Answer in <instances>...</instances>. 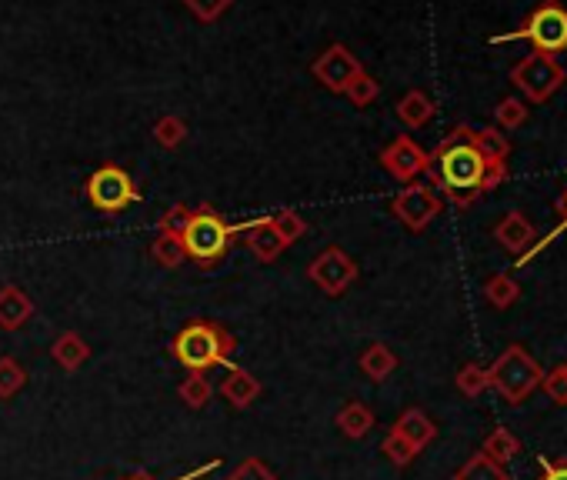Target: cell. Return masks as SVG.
I'll return each mask as SVG.
<instances>
[{
	"label": "cell",
	"instance_id": "obj_3",
	"mask_svg": "<svg viewBox=\"0 0 567 480\" xmlns=\"http://www.w3.org/2000/svg\"><path fill=\"white\" fill-rule=\"evenodd\" d=\"M507 40H531L541 54H561L567 50V7L561 0H544L517 30L494 37V44H507Z\"/></svg>",
	"mask_w": 567,
	"mask_h": 480
},
{
	"label": "cell",
	"instance_id": "obj_19",
	"mask_svg": "<svg viewBox=\"0 0 567 480\" xmlns=\"http://www.w3.org/2000/svg\"><path fill=\"white\" fill-rule=\"evenodd\" d=\"M401 437L411 440L414 447H421V444H427V440L434 437V427H431V420H427L424 414L411 410V414L401 420Z\"/></svg>",
	"mask_w": 567,
	"mask_h": 480
},
{
	"label": "cell",
	"instance_id": "obj_5",
	"mask_svg": "<svg viewBox=\"0 0 567 480\" xmlns=\"http://www.w3.org/2000/svg\"><path fill=\"white\" fill-rule=\"evenodd\" d=\"M227 244H231V230L217 214H197L187 220L184 227V250L201 264H214L217 257L224 254Z\"/></svg>",
	"mask_w": 567,
	"mask_h": 480
},
{
	"label": "cell",
	"instance_id": "obj_6",
	"mask_svg": "<svg viewBox=\"0 0 567 480\" xmlns=\"http://www.w3.org/2000/svg\"><path fill=\"white\" fill-rule=\"evenodd\" d=\"M87 194H91L94 207H101V210H121L124 204H131V200H134V187H131V180H127L124 170L101 167V170H97V174L91 177V184H87Z\"/></svg>",
	"mask_w": 567,
	"mask_h": 480
},
{
	"label": "cell",
	"instance_id": "obj_9",
	"mask_svg": "<svg viewBox=\"0 0 567 480\" xmlns=\"http://www.w3.org/2000/svg\"><path fill=\"white\" fill-rule=\"evenodd\" d=\"M177 357H181L187 367H207L221 357V340H217L214 330L191 327L177 337Z\"/></svg>",
	"mask_w": 567,
	"mask_h": 480
},
{
	"label": "cell",
	"instance_id": "obj_17",
	"mask_svg": "<svg viewBox=\"0 0 567 480\" xmlns=\"http://www.w3.org/2000/svg\"><path fill=\"white\" fill-rule=\"evenodd\" d=\"M541 390H544V397L551 400V404H557V407H567V364L544 370V377H541Z\"/></svg>",
	"mask_w": 567,
	"mask_h": 480
},
{
	"label": "cell",
	"instance_id": "obj_7",
	"mask_svg": "<svg viewBox=\"0 0 567 480\" xmlns=\"http://www.w3.org/2000/svg\"><path fill=\"white\" fill-rule=\"evenodd\" d=\"M394 214L401 217L407 227L424 230L437 214H441V200H437L431 187L417 184V187H407L404 194L394 200Z\"/></svg>",
	"mask_w": 567,
	"mask_h": 480
},
{
	"label": "cell",
	"instance_id": "obj_11",
	"mask_svg": "<svg viewBox=\"0 0 567 480\" xmlns=\"http://www.w3.org/2000/svg\"><path fill=\"white\" fill-rule=\"evenodd\" d=\"M494 240L507 250V254L521 257L524 250L537 240V230H534L531 220L521 214V210H511V214H504L501 224L494 227Z\"/></svg>",
	"mask_w": 567,
	"mask_h": 480
},
{
	"label": "cell",
	"instance_id": "obj_4",
	"mask_svg": "<svg viewBox=\"0 0 567 480\" xmlns=\"http://www.w3.org/2000/svg\"><path fill=\"white\" fill-rule=\"evenodd\" d=\"M564 67L557 64L554 54H541V50H534V54H527L524 60H517L511 67V84L521 90V94L531 100V104H544V100H551L557 90L564 87Z\"/></svg>",
	"mask_w": 567,
	"mask_h": 480
},
{
	"label": "cell",
	"instance_id": "obj_25",
	"mask_svg": "<svg viewBox=\"0 0 567 480\" xmlns=\"http://www.w3.org/2000/svg\"><path fill=\"white\" fill-rule=\"evenodd\" d=\"M557 214H561V224H557V227H561V234H564V230H567V187H564L561 200H557Z\"/></svg>",
	"mask_w": 567,
	"mask_h": 480
},
{
	"label": "cell",
	"instance_id": "obj_16",
	"mask_svg": "<svg viewBox=\"0 0 567 480\" xmlns=\"http://www.w3.org/2000/svg\"><path fill=\"white\" fill-rule=\"evenodd\" d=\"M484 294L497 310H504V307H511L517 297H521V284H517L511 274H494L484 284Z\"/></svg>",
	"mask_w": 567,
	"mask_h": 480
},
{
	"label": "cell",
	"instance_id": "obj_14",
	"mask_svg": "<svg viewBox=\"0 0 567 480\" xmlns=\"http://www.w3.org/2000/svg\"><path fill=\"white\" fill-rule=\"evenodd\" d=\"M471 140H474V147L481 150L484 160H507V154H511V140H507L497 127L474 130Z\"/></svg>",
	"mask_w": 567,
	"mask_h": 480
},
{
	"label": "cell",
	"instance_id": "obj_22",
	"mask_svg": "<svg viewBox=\"0 0 567 480\" xmlns=\"http://www.w3.org/2000/svg\"><path fill=\"white\" fill-rule=\"evenodd\" d=\"M227 4H231V0H187V7L201 20H214L217 14H224Z\"/></svg>",
	"mask_w": 567,
	"mask_h": 480
},
{
	"label": "cell",
	"instance_id": "obj_15",
	"mask_svg": "<svg viewBox=\"0 0 567 480\" xmlns=\"http://www.w3.org/2000/svg\"><path fill=\"white\" fill-rule=\"evenodd\" d=\"M454 480H511V474H507V467L494 464L491 457L474 454L461 470H457V477H454Z\"/></svg>",
	"mask_w": 567,
	"mask_h": 480
},
{
	"label": "cell",
	"instance_id": "obj_1",
	"mask_svg": "<svg viewBox=\"0 0 567 480\" xmlns=\"http://www.w3.org/2000/svg\"><path fill=\"white\" fill-rule=\"evenodd\" d=\"M471 127H457L431 157V177L437 187H444V194L454 204H474L477 197L487 190V164L491 160L481 157V150L474 147Z\"/></svg>",
	"mask_w": 567,
	"mask_h": 480
},
{
	"label": "cell",
	"instance_id": "obj_18",
	"mask_svg": "<svg viewBox=\"0 0 567 480\" xmlns=\"http://www.w3.org/2000/svg\"><path fill=\"white\" fill-rule=\"evenodd\" d=\"M494 117H497V124H501L504 130H517V127L527 124V107H524V100L504 97L501 104L494 107Z\"/></svg>",
	"mask_w": 567,
	"mask_h": 480
},
{
	"label": "cell",
	"instance_id": "obj_20",
	"mask_svg": "<svg viewBox=\"0 0 567 480\" xmlns=\"http://www.w3.org/2000/svg\"><path fill=\"white\" fill-rule=\"evenodd\" d=\"M457 387L474 397V394H481V390L491 387V380H487V370L481 364H467L461 374H457Z\"/></svg>",
	"mask_w": 567,
	"mask_h": 480
},
{
	"label": "cell",
	"instance_id": "obj_2",
	"mask_svg": "<svg viewBox=\"0 0 567 480\" xmlns=\"http://www.w3.org/2000/svg\"><path fill=\"white\" fill-rule=\"evenodd\" d=\"M541 377H544L541 364H537L521 344H511L487 367V380H491V387L507 404H524V400L541 387Z\"/></svg>",
	"mask_w": 567,
	"mask_h": 480
},
{
	"label": "cell",
	"instance_id": "obj_23",
	"mask_svg": "<svg viewBox=\"0 0 567 480\" xmlns=\"http://www.w3.org/2000/svg\"><path fill=\"white\" fill-rule=\"evenodd\" d=\"M537 480H567V457H541V474Z\"/></svg>",
	"mask_w": 567,
	"mask_h": 480
},
{
	"label": "cell",
	"instance_id": "obj_8",
	"mask_svg": "<svg viewBox=\"0 0 567 480\" xmlns=\"http://www.w3.org/2000/svg\"><path fill=\"white\" fill-rule=\"evenodd\" d=\"M314 74H317V80H321V84H327L331 90H347V84H351V80L361 74V64H357V57L347 47L334 44L314 64Z\"/></svg>",
	"mask_w": 567,
	"mask_h": 480
},
{
	"label": "cell",
	"instance_id": "obj_13",
	"mask_svg": "<svg viewBox=\"0 0 567 480\" xmlns=\"http://www.w3.org/2000/svg\"><path fill=\"white\" fill-rule=\"evenodd\" d=\"M397 117L404 120V124H411V127H424L427 120L434 117V104H431V97L421 94V90H411L401 104H397Z\"/></svg>",
	"mask_w": 567,
	"mask_h": 480
},
{
	"label": "cell",
	"instance_id": "obj_10",
	"mask_svg": "<svg viewBox=\"0 0 567 480\" xmlns=\"http://www.w3.org/2000/svg\"><path fill=\"white\" fill-rule=\"evenodd\" d=\"M384 164H387V170H391L394 177L411 180V177L424 174V170L431 167V157H427L424 150L414 144V140L401 137V140H394V144L384 150Z\"/></svg>",
	"mask_w": 567,
	"mask_h": 480
},
{
	"label": "cell",
	"instance_id": "obj_21",
	"mask_svg": "<svg viewBox=\"0 0 567 480\" xmlns=\"http://www.w3.org/2000/svg\"><path fill=\"white\" fill-rule=\"evenodd\" d=\"M347 97L354 100L357 107H364V104H371V100L377 97V80L374 77H367L364 70L357 74L351 84H347Z\"/></svg>",
	"mask_w": 567,
	"mask_h": 480
},
{
	"label": "cell",
	"instance_id": "obj_12",
	"mask_svg": "<svg viewBox=\"0 0 567 480\" xmlns=\"http://www.w3.org/2000/svg\"><path fill=\"white\" fill-rule=\"evenodd\" d=\"M481 454H484V457H491L494 464L507 467L517 454H521V440H517L507 427H497V430H491V434H487L484 447H481Z\"/></svg>",
	"mask_w": 567,
	"mask_h": 480
},
{
	"label": "cell",
	"instance_id": "obj_24",
	"mask_svg": "<svg viewBox=\"0 0 567 480\" xmlns=\"http://www.w3.org/2000/svg\"><path fill=\"white\" fill-rule=\"evenodd\" d=\"M157 137H161L164 144H177V140H181V124H177V120H164V124L157 127Z\"/></svg>",
	"mask_w": 567,
	"mask_h": 480
}]
</instances>
